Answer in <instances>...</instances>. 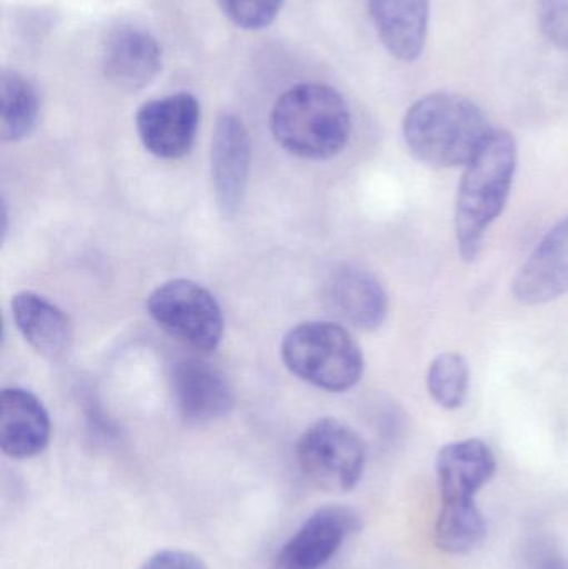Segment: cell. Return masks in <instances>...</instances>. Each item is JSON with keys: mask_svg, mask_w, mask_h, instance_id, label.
Masks as SVG:
<instances>
[{"mask_svg": "<svg viewBox=\"0 0 568 569\" xmlns=\"http://www.w3.org/2000/svg\"><path fill=\"white\" fill-rule=\"evenodd\" d=\"M516 170V139L506 130L492 129L479 152L467 163L457 196V246L467 262L479 257L490 226L502 216Z\"/></svg>", "mask_w": 568, "mask_h": 569, "instance_id": "6da1fadb", "label": "cell"}, {"mask_svg": "<svg viewBox=\"0 0 568 569\" xmlns=\"http://www.w3.org/2000/svg\"><path fill=\"white\" fill-rule=\"evenodd\" d=\"M490 132L482 110L456 93H430L403 119L407 149L419 162L439 169L467 166Z\"/></svg>", "mask_w": 568, "mask_h": 569, "instance_id": "7a4b0ae2", "label": "cell"}, {"mask_svg": "<svg viewBox=\"0 0 568 569\" xmlns=\"http://www.w3.org/2000/svg\"><path fill=\"white\" fill-rule=\"evenodd\" d=\"M277 142L292 156L326 160L349 142L352 120L343 97L326 83H299L277 99L270 116Z\"/></svg>", "mask_w": 568, "mask_h": 569, "instance_id": "3957f363", "label": "cell"}, {"mask_svg": "<svg viewBox=\"0 0 568 569\" xmlns=\"http://www.w3.org/2000/svg\"><path fill=\"white\" fill-rule=\"evenodd\" d=\"M282 358L290 371L313 387L342 393L359 383L363 355L352 335L330 321L297 325L282 341Z\"/></svg>", "mask_w": 568, "mask_h": 569, "instance_id": "277c9868", "label": "cell"}, {"mask_svg": "<svg viewBox=\"0 0 568 569\" xmlns=\"http://www.w3.org/2000/svg\"><path fill=\"white\" fill-rule=\"evenodd\" d=\"M297 463L303 477L326 491H350L362 480L367 450L349 425L323 418L303 431L297 441Z\"/></svg>", "mask_w": 568, "mask_h": 569, "instance_id": "5b68a950", "label": "cell"}, {"mask_svg": "<svg viewBox=\"0 0 568 569\" xmlns=\"http://www.w3.org/2000/svg\"><path fill=\"white\" fill-rule=\"evenodd\" d=\"M147 308L159 327L196 350H216L222 340V308L202 284L170 280L150 293Z\"/></svg>", "mask_w": 568, "mask_h": 569, "instance_id": "8992f818", "label": "cell"}, {"mask_svg": "<svg viewBox=\"0 0 568 569\" xmlns=\"http://www.w3.org/2000/svg\"><path fill=\"white\" fill-rule=\"evenodd\" d=\"M359 528L360 518L352 508H319L280 548L272 569H322Z\"/></svg>", "mask_w": 568, "mask_h": 569, "instance_id": "52a82bcc", "label": "cell"}, {"mask_svg": "<svg viewBox=\"0 0 568 569\" xmlns=\"http://www.w3.org/2000/svg\"><path fill=\"white\" fill-rule=\"evenodd\" d=\"M200 103L192 93L179 92L149 100L136 116L143 147L159 159H180L196 142Z\"/></svg>", "mask_w": 568, "mask_h": 569, "instance_id": "ba28073f", "label": "cell"}, {"mask_svg": "<svg viewBox=\"0 0 568 569\" xmlns=\"http://www.w3.org/2000/svg\"><path fill=\"white\" fill-rule=\"evenodd\" d=\"M102 70L117 89L126 92L146 89L162 70V47L142 27H117L107 37Z\"/></svg>", "mask_w": 568, "mask_h": 569, "instance_id": "9c48e42d", "label": "cell"}, {"mask_svg": "<svg viewBox=\"0 0 568 569\" xmlns=\"http://www.w3.org/2000/svg\"><path fill=\"white\" fill-rule=\"evenodd\" d=\"M250 137L242 120L223 113L216 123L210 149L213 192L223 216L239 210L246 193L250 170Z\"/></svg>", "mask_w": 568, "mask_h": 569, "instance_id": "30bf717a", "label": "cell"}, {"mask_svg": "<svg viewBox=\"0 0 568 569\" xmlns=\"http://www.w3.org/2000/svg\"><path fill=\"white\" fill-rule=\"evenodd\" d=\"M172 390L177 410L189 423L219 420L233 407V391L222 371L199 358L177 363Z\"/></svg>", "mask_w": 568, "mask_h": 569, "instance_id": "8fae6325", "label": "cell"}, {"mask_svg": "<svg viewBox=\"0 0 568 569\" xmlns=\"http://www.w3.org/2000/svg\"><path fill=\"white\" fill-rule=\"evenodd\" d=\"M568 291V216L540 240L512 283L524 305H544Z\"/></svg>", "mask_w": 568, "mask_h": 569, "instance_id": "7c38bea8", "label": "cell"}, {"mask_svg": "<svg viewBox=\"0 0 568 569\" xmlns=\"http://www.w3.org/2000/svg\"><path fill=\"white\" fill-rule=\"evenodd\" d=\"M436 467L442 503H472L496 475L497 460L486 441L469 438L446 445Z\"/></svg>", "mask_w": 568, "mask_h": 569, "instance_id": "4fadbf2b", "label": "cell"}, {"mask_svg": "<svg viewBox=\"0 0 568 569\" xmlns=\"http://www.w3.org/2000/svg\"><path fill=\"white\" fill-rule=\"evenodd\" d=\"M49 413L42 401L23 388H3L0 397V447L7 457L27 460L50 441Z\"/></svg>", "mask_w": 568, "mask_h": 569, "instance_id": "5bb4252c", "label": "cell"}, {"mask_svg": "<svg viewBox=\"0 0 568 569\" xmlns=\"http://www.w3.org/2000/svg\"><path fill=\"white\" fill-rule=\"evenodd\" d=\"M327 303L333 315L357 330H377L389 310L382 283L359 267L343 266L332 273L326 288Z\"/></svg>", "mask_w": 568, "mask_h": 569, "instance_id": "9a60e30c", "label": "cell"}, {"mask_svg": "<svg viewBox=\"0 0 568 569\" xmlns=\"http://www.w3.org/2000/svg\"><path fill=\"white\" fill-rule=\"evenodd\" d=\"M386 49L403 62L419 59L429 29V0H367Z\"/></svg>", "mask_w": 568, "mask_h": 569, "instance_id": "2e32d148", "label": "cell"}, {"mask_svg": "<svg viewBox=\"0 0 568 569\" xmlns=\"http://www.w3.org/2000/svg\"><path fill=\"white\" fill-rule=\"evenodd\" d=\"M12 317L30 347L49 358L60 360L72 345V325L56 303L36 291H22L12 300Z\"/></svg>", "mask_w": 568, "mask_h": 569, "instance_id": "e0dca14e", "label": "cell"}, {"mask_svg": "<svg viewBox=\"0 0 568 569\" xmlns=\"http://www.w3.org/2000/svg\"><path fill=\"white\" fill-rule=\"evenodd\" d=\"M36 87L22 73L3 70L0 76V136L6 142L26 139L39 119Z\"/></svg>", "mask_w": 568, "mask_h": 569, "instance_id": "ac0fdd59", "label": "cell"}, {"mask_svg": "<svg viewBox=\"0 0 568 569\" xmlns=\"http://www.w3.org/2000/svg\"><path fill=\"white\" fill-rule=\"evenodd\" d=\"M486 518L472 503H442L434 540L444 553L466 555L476 550L486 537Z\"/></svg>", "mask_w": 568, "mask_h": 569, "instance_id": "d6986e66", "label": "cell"}, {"mask_svg": "<svg viewBox=\"0 0 568 569\" xmlns=\"http://www.w3.org/2000/svg\"><path fill=\"white\" fill-rule=\"evenodd\" d=\"M470 368L459 353H442L430 363L427 388L430 397L444 410L462 407L469 393Z\"/></svg>", "mask_w": 568, "mask_h": 569, "instance_id": "ffe728a7", "label": "cell"}, {"mask_svg": "<svg viewBox=\"0 0 568 569\" xmlns=\"http://www.w3.org/2000/svg\"><path fill=\"white\" fill-rule=\"evenodd\" d=\"M219 6L240 29L262 30L277 19L283 0H219Z\"/></svg>", "mask_w": 568, "mask_h": 569, "instance_id": "44dd1931", "label": "cell"}, {"mask_svg": "<svg viewBox=\"0 0 568 569\" xmlns=\"http://www.w3.org/2000/svg\"><path fill=\"white\" fill-rule=\"evenodd\" d=\"M539 22L554 46L568 50V0H540Z\"/></svg>", "mask_w": 568, "mask_h": 569, "instance_id": "7402d4cb", "label": "cell"}, {"mask_svg": "<svg viewBox=\"0 0 568 569\" xmlns=\"http://www.w3.org/2000/svg\"><path fill=\"white\" fill-rule=\"evenodd\" d=\"M139 569H209L197 555L182 550H163L152 555Z\"/></svg>", "mask_w": 568, "mask_h": 569, "instance_id": "603a6c76", "label": "cell"}, {"mask_svg": "<svg viewBox=\"0 0 568 569\" xmlns=\"http://www.w3.org/2000/svg\"><path fill=\"white\" fill-rule=\"evenodd\" d=\"M534 569H568V560L556 550H546L537 557Z\"/></svg>", "mask_w": 568, "mask_h": 569, "instance_id": "cb8c5ba5", "label": "cell"}]
</instances>
